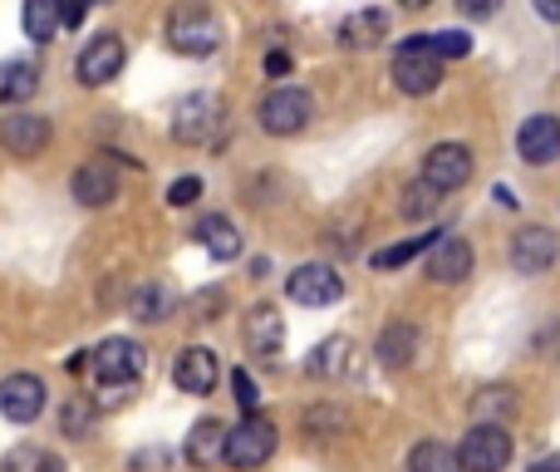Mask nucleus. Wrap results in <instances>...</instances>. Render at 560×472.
Returning a JSON list of instances; mask_svg holds the SVG:
<instances>
[{
    "label": "nucleus",
    "instance_id": "nucleus-1",
    "mask_svg": "<svg viewBox=\"0 0 560 472\" xmlns=\"http://www.w3.org/2000/svg\"><path fill=\"white\" fill-rule=\"evenodd\" d=\"M256 118H261V128L271 138H295V134H305L310 118H315V99H310V89H300V84H280L261 99Z\"/></svg>",
    "mask_w": 560,
    "mask_h": 472
},
{
    "label": "nucleus",
    "instance_id": "nucleus-2",
    "mask_svg": "<svg viewBox=\"0 0 560 472\" xmlns=\"http://www.w3.org/2000/svg\"><path fill=\"white\" fill-rule=\"evenodd\" d=\"M394 84L413 99L433 94V89L443 84V59L428 49V35H408L404 45L394 49Z\"/></svg>",
    "mask_w": 560,
    "mask_h": 472
},
{
    "label": "nucleus",
    "instance_id": "nucleus-3",
    "mask_svg": "<svg viewBox=\"0 0 560 472\" xmlns=\"http://www.w3.org/2000/svg\"><path fill=\"white\" fill-rule=\"evenodd\" d=\"M143 365H148L143 345H138V339H128V335L104 339V345L89 355V369H94V379L104 389H133L138 375H143Z\"/></svg>",
    "mask_w": 560,
    "mask_h": 472
},
{
    "label": "nucleus",
    "instance_id": "nucleus-4",
    "mask_svg": "<svg viewBox=\"0 0 560 472\" xmlns=\"http://www.w3.org/2000/svg\"><path fill=\"white\" fill-rule=\"evenodd\" d=\"M271 453H276V424H271V418L252 414V418H242L236 428H226V458H222V463L252 472V468L271 463Z\"/></svg>",
    "mask_w": 560,
    "mask_h": 472
},
{
    "label": "nucleus",
    "instance_id": "nucleus-5",
    "mask_svg": "<svg viewBox=\"0 0 560 472\" xmlns=\"http://www.w3.org/2000/svg\"><path fill=\"white\" fill-rule=\"evenodd\" d=\"M506 463H512V438L502 424H472V434L457 444L463 472H506Z\"/></svg>",
    "mask_w": 560,
    "mask_h": 472
},
{
    "label": "nucleus",
    "instance_id": "nucleus-6",
    "mask_svg": "<svg viewBox=\"0 0 560 472\" xmlns=\"http://www.w3.org/2000/svg\"><path fill=\"white\" fill-rule=\"evenodd\" d=\"M167 45L192 59L217 55V49H222V20L207 15V10H177V15L167 20Z\"/></svg>",
    "mask_w": 560,
    "mask_h": 472
},
{
    "label": "nucleus",
    "instance_id": "nucleus-7",
    "mask_svg": "<svg viewBox=\"0 0 560 472\" xmlns=\"http://www.w3.org/2000/svg\"><path fill=\"white\" fill-rule=\"evenodd\" d=\"M285 296L295 300V306H335L339 296H345V280H339L335 266H325V261H305V266H295L285 276Z\"/></svg>",
    "mask_w": 560,
    "mask_h": 472
},
{
    "label": "nucleus",
    "instance_id": "nucleus-8",
    "mask_svg": "<svg viewBox=\"0 0 560 472\" xmlns=\"http://www.w3.org/2000/svg\"><path fill=\"white\" fill-rule=\"evenodd\" d=\"M423 183L433 187L438 197H447V193H457V187H467V183H472V148H467V143H438V148H428V158H423Z\"/></svg>",
    "mask_w": 560,
    "mask_h": 472
},
{
    "label": "nucleus",
    "instance_id": "nucleus-9",
    "mask_svg": "<svg viewBox=\"0 0 560 472\" xmlns=\"http://www.w3.org/2000/svg\"><path fill=\"white\" fill-rule=\"evenodd\" d=\"M222 128V99L217 94H187L173 108V138L177 143H207Z\"/></svg>",
    "mask_w": 560,
    "mask_h": 472
},
{
    "label": "nucleus",
    "instance_id": "nucleus-10",
    "mask_svg": "<svg viewBox=\"0 0 560 472\" xmlns=\"http://www.w3.org/2000/svg\"><path fill=\"white\" fill-rule=\"evenodd\" d=\"M45 404H49V389L39 375L0 379V414H5L10 424H35V418L45 414Z\"/></svg>",
    "mask_w": 560,
    "mask_h": 472
},
{
    "label": "nucleus",
    "instance_id": "nucleus-11",
    "mask_svg": "<svg viewBox=\"0 0 560 472\" xmlns=\"http://www.w3.org/2000/svg\"><path fill=\"white\" fill-rule=\"evenodd\" d=\"M560 256V237L551 227H522L512 237V270L516 276H546Z\"/></svg>",
    "mask_w": 560,
    "mask_h": 472
},
{
    "label": "nucleus",
    "instance_id": "nucleus-12",
    "mask_svg": "<svg viewBox=\"0 0 560 472\" xmlns=\"http://www.w3.org/2000/svg\"><path fill=\"white\" fill-rule=\"evenodd\" d=\"M128 49L118 35H94L84 45V55H79V84L84 89H104L108 79H118V69H124Z\"/></svg>",
    "mask_w": 560,
    "mask_h": 472
},
{
    "label": "nucleus",
    "instance_id": "nucleus-13",
    "mask_svg": "<svg viewBox=\"0 0 560 472\" xmlns=\"http://www.w3.org/2000/svg\"><path fill=\"white\" fill-rule=\"evenodd\" d=\"M516 153L532 168H551L560 158V118L556 114H532L516 134Z\"/></svg>",
    "mask_w": 560,
    "mask_h": 472
},
{
    "label": "nucleus",
    "instance_id": "nucleus-14",
    "mask_svg": "<svg viewBox=\"0 0 560 472\" xmlns=\"http://www.w3.org/2000/svg\"><path fill=\"white\" fill-rule=\"evenodd\" d=\"M0 148L5 153H15V158H39L49 148V118H39V114H5L0 118Z\"/></svg>",
    "mask_w": 560,
    "mask_h": 472
},
{
    "label": "nucleus",
    "instance_id": "nucleus-15",
    "mask_svg": "<svg viewBox=\"0 0 560 472\" xmlns=\"http://www.w3.org/2000/svg\"><path fill=\"white\" fill-rule=\"evenodd\" d=\"M69 193H74L79 207H108L118 197L114 163H104V158H89L84 168H74V177H69Z\"/></svg>",
    "mask_w": 560,
    "mask_h": 472
},
{
    "label": "nucleus",
    "instance_id": "nucleus-16",
    "mask_svg": "<svg viewBox=\"0 0 560 472\" xmlns=\"http://www.w3.org/2000/svg\"><path fill=\"white\" fill-rule=\"evenodd\" d=\"M217 355L207 345H187L183 355L173 359V384L183 389V394H212L217 389Z\"/></svg>",
    "mask_w": 560,
    "mask_h": 472
},
{
    "label": "nucleus",
    "instance_id": "nucleus-17",
    "mask_svg": "<svg viewBox=\"0 0 560 472\" xmlns=\"http://www.w3.org/2000/svg\"><path fill=\"white\" fill-rule=\"evenodd\" d=\"M428 276L438 286H463L472 276V246L463 237H438L433 251H428Z\"/></svg>",
    "mask_w": 560,
    "mask_h": 472
},
{
    "label": "nucleus",
    "instance_id": "nucleus-18",
    "mask_svg": "<svg viewBox=\"0 0 560 472\" xmlns=\"http://www.w3.org/2000/svg\"><path fill=\"white\" fill-rule=\"evenodd\" d=\"M246 349H252L256 359H271L280 355V345H285V320H280L276 306H252V315H246V330H242Z\"/></svg>",
    "mask_w": 560,
    "mask_h": 472
},
{
    "label": "nucleus",
    "instance_id": "nucleus-19",
    "mask_svg": "<svg viewBox=\"0 0 560 472\" xmlns=\"http://www.w3.org/2000/svg\"><path fill=\"white\" fill-rule=\"evenodd\" d=\"M226 458V424L222 418H202L187 434V463L192 468H217Z\"/></svg>",
    "mask_w": 560,
    "mask_h": 472
},
{
    "label": "nucleus",
    "instance_id": "nucleus-20",
    "mask_svg": "<svg viewBox=\"0 0 560 472\" xmlns=\"http://www.w3.org/2000/svg\"><path fill=\"white\" fill-rule=\"evenodd\" d=\"M384 35H388V10H354L339 25V39L349 49H374V45H384Z\"/></svg>",
    "mask_w": 560,
    "mask_h": 472
},
{
    "label": "nucleus",
    "instance_id": "nucleus-21",
    "mask_svg": "<svg viewBox=\"0 0 560 472\" xmlns=\"http://www.w3.org/2000/svg\"><path fill=\"white\" fill-rule=\"evenodd\" d=\"M192 237L202 241L207 251H212V261H232V256H242V232H236V227H232V217H222V212L202 217Z\"/></svg>",
    "mask_w": 560,
    "mask_h": 472
},
{
    "label": "nucleus",
    "instance_id": "nucleus-22",
    "mask_svg": "<svg viewBox=\"0 0 560 472\" xmlns=\"http://www.w3.org/2000/svg\"><path fill=\"white\" fill-rule=\"evenodd\" d=\"M413 349H418V330L408 325V320H394V325L378 335L374 355L384 369H404V365H413Z\"/></svg>",
    "mask_w": 560,
    "mask_h": 472
},
{
    "label": "nucleus",
    "instance_id": "nucleus-23",
    "mask_svg": "<svg viewBox=\"0 0 560 472\" xmlns=\"http://www.w3.org/2000/svg\"><path fill=\"white\" fill-rule=\"evenodd\" d=\"M39 89V69L30 59H5L0 65V104H25Z\"/></svg>",
    "mask_w": 560,
    "mask_h": 472
},
{
    "label": "nucleus",
    "instance_id": "nucleus-24",
    "mask_svg": "<svg viewBox=\"0 0 560 472\" xmlns=\"http://www.w3.org/2000/svg\"><path fill=\"white\" fill-rule=\"evenodd\" d=\"M20 25H25V35L35 39V45H49V39H55V30H59V5H55V0H25Z\"/></svg>",
    "mask_w": 560,
    "mask_h": 472
},
{
    "label": "nucleus",
    "instance_id": "nucleus-25",
    "mask_svg": "<svg viewBox=\"0 0 560 472\" xmlns=\"http://www.w3.org/2000/svg\"><path fill=\"white\" fill-rule=\"evenodd\" d=\"M408 472H463V468H457V448L438 444V438H423V444L408 453Z\"/></svg>",
    "mask_w": 560,
    "mask_h": 472
},
{
    "label": "nucleus",
    "instance_id": "nucleus-26",
    "mask_svg": "<svg viewBox=\"0 0 560 472\" xmlns=\"http://www.w3.org/2000/svg\"><path fill=\"white\" fill-rule=\"evenodd\" d=\"M0 472H65V463H59L55 453H45V448H35V444H20L0 458Z\"/></svg>",
    "mask_w": 560,
    "mask_h": 472
},
{
    "label": "nucleus",
    "instance_id": "nucleus-27",
    "mask_svg": "<svg viewBox=\"0 0 560 472\" xmlns=\"http://www.w3.org/2000/svg\"><path fill=\"white\" fill-rule=\"evenodd\" d=\"M133 315L143 320V325H158V320H167L173 315V290L167 286H138V296H133Z\"/></svg>",
    "mask_w": 560,
    "mask_h": 472
},
{
    "label": "nucleus",
    "instance_id": "nucleus-28",
    "mask_svg": "<svg viewBox=\"0 0 560 472\" xmlns=\"http://www.w3.org/2000/svg\"><path fill=\"white\" fill-rule=\"evenodd\" d=\"M443 237V232H428V237H408V241H398V246H384V251H374V266L378 270H394V266H404V261H413L418 251H433V241Z\"/></svg>",
    "mask_w": 560,
    "mask_h": 472
},
{
    "label": "nucleus",
    "instance_id": "nucleus-29",
    "mask_svg": "<svg viewBox=\"0 0 560 472\" xmlns=\"http://www.w3.org/2000/svg\"><path fill=\"white\" fill-rule=\"evenodd\" d=\"M94 418H98V404H89V399H69L65 414H59V428H65L69 438H89L94 434Z\"/></svg>",
    "mask_w": 560,
    "mask_h": 472
},
{
    "label": "nucleus",
    "instance_id": "nucleus-30",
    "mask_svg": "<svg viewBox=\"0 0 560 472\" xmlns=\"http://www.w3.org/2000/svg\"><path fill=\"white\" fill-rule=\"evenodd\" d=\"M345 355H349V339L345 335H335V339H325V345L315 349V359H310V375H339L345 369Z\"/></svg>",
    "mask_w": 560,
    "mask_h": 472
},
{
    "label": "nucleus",
    "instance_id": "nucleus-31",
    "mask_svg": "<svg viewBox=\"0 0 560 472\" xmlns=\"http://www.w3.org/2000/svg\"><path fill=\"white\" fill-rule=\"evenodd\" d=\"M428 49L438 59H467L472 55V35L467 30H443V35H428Z\"/></svg>",
    "mask_w": 560,
    "mask_h": 472
},
{
    "label": "nucleus",
    "instance_id": "nucleus-32",
    "mask_svg": "<svg viewBox=\"0 0 560 472\" xmlns=\"http://www.w3.org/2000/svg\"><path fill=\"white\" fill-rule=\"evenodd\" d=\"M438 207V193L428 183H413V187H404V217H428Z\"/></svg>",
    "mask_w": 560,
    "mask_h": 472
},
{
    "label": "nucleus",
    "instance_id": "nucleus-33",
    "mask_svg": "<svg viewBox=\"0 0 560 472\" xmlns=\"http://www.w3.org/2000/svg\"><path fill=\"white\" fill-rule=\"evenodd\" d=\"M232 389H236V404H242V414L252 418L256 404H261V389H256V379L246 375V369H236V375H232Z\"/></svg>",
    "mask_w": 560,
    "mask_h": 472
},
{
    "label": "nucleus",
    "instance_id": "nucleus-34",
    "mask_svg": "<svg viewBox=\"0 0 560 472\" xmlns=\"http://www.w3.org/2000/svg\"><path fill=\"white\" fill-rule=\"evenodd\" d=\"M197 197H202V177H177V183L167 187V203L173 207H192Z\"/></svg>",
    "mask_w": 560,
    "mask_h": 472
},
{
    "label": "nucleus",
    "instance_id": "nucleus-35",
    "mask_svg": "<svg viewBox=\"0 0 560 472\" xmlns=\"http://www.w3.org/2000/svg\"><path fill=\"white\" fill-rule=\"evenodd\" d=\"M512 408V389H482L477 399V414H506Z\"/></svg>",
    "mask_w": 560,
    "mask_h": 472
},
{
    "label": "nucleus",
    "instance_id": "nucleus-36",
    "mask_svg": "<svg viewBox=\"0 0 560 472\" xmlns=\"http://www.w3.org/2000/svg\"><path fill=\"white\" fill-rule=\"evenodd\" d=\"M266 74H271V79L290 74V55H285V49H271V55H266Z\"/></svg>",
    "mask_w": 560,
    "mask_h": 472
},
{
    "label": "nucleus",
    "instance_id": "nucleus-37",
    "mask_svg": "<svg viewBox=\"0 0 560 472\" xmlns=\"http://www.w3.org/2000/svg\"><path fill=\"white\" fill-rule=\"evenodd\" d=\"M84 15H89L84 5H65V10H59V25H69V30H74V25H84Z\"/></svg>",
    "mask_w": 560,
    "mask_h": 472
},
{
    "label": "nucleus",
    "instance_id": "nucleus-38",
    "mask_svg": "<svg viewBox=\"0 0 560 472\" xmlns=\"http://www.w3.org/2000/svg\"><path fill=\"white\" fill-rule=\"evenodd\" d=\"M463 10H467V15H472V20H482V15H492V10H497V5H492V0H487V5H482V0H467V5H463Z\"/></svg>",
    "mask_w": 560,
    "mask_h": 472
},
{
    "label": "nucleus",
    "instance_id": "nucleus-39",
    "mask_svg": "<svg viewBox=\"0 0 560 472\" xmlns=\"http://www.w3.org/2000/svg\"><path fill=\"white\" fill-rule=\"evenodd\" d=\"M65 369H69V375H84V369H89V355H84V349H79V355H69Z\"/></svg>",
    "mask_w": 560,
    "mask_h": 472
},
{
    "label": "nucleus",
    "instance_id": "nucleus-40",
    "mask_svg": "<svg viewBox=\"0 0 560 472\" xmlns=\"http://www.w3.org/2000/svg\"><path fill=\"white\" fill-rule=\"evenodd\" d=\"M536 10H541L546 20H556V25H560V0H536Z\"/></svg>",
    "mask_w": 560,
    "mask_h": 472
},
{
    "label": "nucleus",
    "instance_id": "nucleus-41",
    "mask_svg": "<svg viewBox=\"0 0 560 472\" xmlns=\"http://www.w3.org/2000/svg\"><path fill=\"white\" fill-rule=\"evenodd\" d=\"M526 472H560V453H556V458H541V463L526 468Z\"/></svg>",
    "mask_w": 560,
    "mask_h": 472
}]
</instances>
